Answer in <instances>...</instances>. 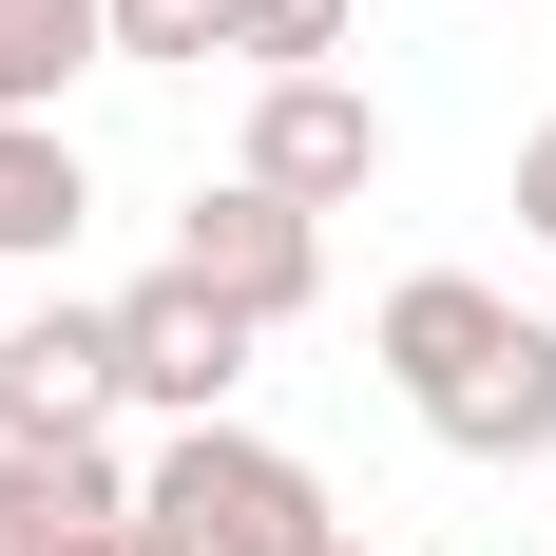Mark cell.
Here are the masks:
<instances>
[{
    "label": "cell",
    "mask_w": 556,
    "mask_h": 556,
    "mask_svg": "<svg viewBox=\"0 0 556 556\" xmlns=\"http://www.w3.org/2000/svg\"><path fill=\"white\" fill-rule=\"evenodd\" d=\"M365 365H384L403 422H422L442 460H480V480L556 460V307H518V288H480V269H403L384 307H365Z\"/></svg>",
    "instance_id": "obj_1"
},
{
    "label": "cell",
    "mask_w": 556,
    "mask_h": 556,
    "mask_svg": "<svg viewBox=\"0 0 556 556\" xmlns=\"http://www.w3.org/2000/svg\"><path fill=\"white\" fill-rule=\"evenodd\" d=\"M135 500H154L192 556H327L345 538V500L269 442V422H173V442L135 460Z\"/></svg>",
    "instance_id": "obj_2"
},
{
    "label": "cell",
    "mask_w": 556,
    "mask_h": 556,
    "mask_svg": "<svg viewBox=\"0 0 556 556\" xmlns=\"http://www.w3.org/2000/svg\"><path fill=\"white\" fill-rule=\"evenodd\" d=\"M384 97H365V77H250V135H230V173H250V192H288V212H345V192H384Z\"/></svg>",
    "instance_id": "obj_3"
},
{
    "label": "cell",
    "mask_w": 556,
    "mask_h": 556,
    "mask_svg": "<svg viewBox=\"0 0 556 556\" xmlns=\"http://www.w3.org/2000/svg\"><path fill=\"white\" fill-rule=\"evenodd\" d=\"M173 269L212 288V307H250V327H307V307H327V212H288V192H250V173H212V192L173 212Z\"/></svg>",
    "instance_id": "obj_4"
},
{
    "label": "cell",
    "mask_w": 556,
    "mask_h": 556,
    "mask_svg": "<svg viewBox=\"0 0 556 556\" xmlns=\"http://www.w3.org/2000/svg\"><path fill=\"white\" fill-rule=\"evenodd\" d=\"M250 307H212L192 269H135L115 288V403H154V422H230V384H250Z\"/></svg>",
    "instance_id": "obj_5"
},
{
    "label": "cell",
    "mask_w": 556,
    "mask_h": 556,
    "mask_svg": "<svg viewBox=\"0 0 556 556\" xmlns=\"http://www.w3.org/2000/svg\"><path fill=\"white\" fill-rule=\"evenodd\" d=\"M0 442H115V307H20L0 327Z\"/></svg>",
    "instance_id": "obj_6"
},
{
    "label": "cell",
    "mask_w": 556,
    "mask_h": 556,
    "mask_svg": "<svg viewBox=\"0 0 556 556\" xmlns=\"http://www.w3.org/2000/svg\"><path fill=\"white\" fill-rule=\"evenodd\" d=\"M97 518H135V460L115 442H0V556H58Z\"/></svg>",
    "instance_id": "obj_7"
},
{
    "label": "cell",
    "mask_w": 556,
    "mask_h": 556,
    "mask_svg": "<svg viewBox=\"0 0 556 556\" xmlns=\"http://www.w3.org/2000/svg\"><path fill=\"white\" fill-rule=\"evenodd\" d=\"M77 230H97V154L58 115H0V269H58Z\"/></svg>",
    "instance_id": "obj_8"
},
{
    "label": "cell",
    "mask_w": 556,
    "mask_h": 556,
    "mask_svg": "<svg viewBox=\"0 0 556 556\" xmlns=\"http://www.w3.org/2000/svg\"><path fill=\"white\" fill-rule=\"evenodd\" d=\"M115 58V0H0V115H58Z\"/></svg>",
    "instance_id": "obj_9"
},
{
    "label": "cell",
    "mask_w": 556,
    "mask_h": 556,
    "mask_svg": "<svg viewBox=\"0 0 556 556\" xmlns=\"http://www.w3.org/2000/svg\"><path fill=\"white\" fill-rule=\"evenodd\" d=\"M212 39L250 58V77H327V58L365 39V0H212Z\"/></svg>",
    "instance_id": "obj_10"
},
{
    "label": "cell",
    "mask_w": 556,
    "mask_h": 556,
    "mask_svg": "<svg viewBox=\"0 0 556 556\" xmlns=\"http://www.w3.org/2000/svg\"><path fill=\"white\" fill-rule=\"evenodd\" d=\"M115 58H135V77H212V0H115Z\"/></svg>",
    "instance_id": "obj_11"
},
{
    "label": "cell",
    "mask_w": 556,
    "mask_h": 556,
    "mask_svg": "<svg viewBox=\"0 0 556 556\" xmlns=\"http://www.w3.org/2000/svg\"><path fill=\"white\" fill-rule=\"evenodd\" d=\"M518 230H538V250H556V115H538V135H518Z\"/></svg>",
    "instance_id": "obj_12"
},
{
    "label": "cell",
    "mask_w": 556,
    "mask_h": 556,
    "mask_svg": "<svg viewBox=\"0 0 556 556\" xmlns=\"http://www.w3.org/2000/svg\"><path fill=\"white\" fill-rule=\"evenodd\" d=\"M58 556H192V538H173V518L135 500V518H97V538H58Z\"/></svg>",
    "instance_id": "obj_13"
},
{
    "label": "cell",
    "mask_w": 556,
    "mask_h": 556,
    "mask_svg": "<svg viewBox=\"0 0 556 556\" xmlns=\"http://www.w3.org/2000/svg\"><path fill=\"white\" fill-rule=\"evenodd\" d=\"M327 556H384V538H365V518H345V538H327Z\"/></svg>",
    "instance_id": "obj_14"
}]
</instances>
